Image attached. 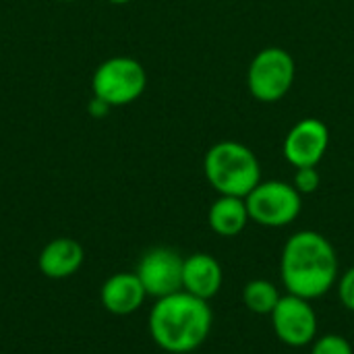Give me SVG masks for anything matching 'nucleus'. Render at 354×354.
Returning <instances> with one entry per match:
<instances>
[{
    "mask_svg": "<svg viewBox=\"0 0 354 354\" xmlns=\"http://www.w3.org/2000/svg\"><path fill=\"white\" fill-rule=\"evenodd\" d=\"M340 259L328 236L317 230H299L282 247L280 278L290 295L315 301L338 282Z\"/></svg>",
    "mask_w": 354,
    "mask_h": 354,
    "instance_id": "obj_1",
    "label": "nucleus"
},
{
    "mask_svg": "<svg viewBox=\"0 0 354 354\" xmlns=\"http://www.w3.org/2000/svg\"><path fill=\"white\" fill-rule=\"evenodd\" d=\"M214 326L209 301L193 297L185 290L156 299L147 330L156 346L164 353L189 354L205 344Z\"/></svg>",
    "mask_w": 354,
    "mask_h": 354,
    "instance_id": "obj_2",
    "label": "nucleus"
},
{
    "mask_svg": "<svg viewBox=\"0 0 354 354\" xmlns=\"http://www.w3.org/2000/svg\"><path fill=\"white\" fill-rule=\"evenodd\" d=\"M203 174L218 195L247 197L261 183V164L245 143L218 141L203 158Z\"/></svg>",
    "mask_w": 354,
    "mask_h": 354,
    "instance_id": "obj_3",
    "label": "nucleus"
},
{
    "mask_svg": "<svg viewBox=\"0 0 354 354\" xmlns=\"http://www.w3.org/2000/svg\"><path fill=\"white\" fill-rule=\"evenodd\" d=\"M295 77L297 64L288 50L268 46L253 56L247 68V87L257 102L274 104L292 89Z\"/></svg>",
    "mask_w": 354,
    "mask_h": 354,
    "instance_id": "obj_4",
    "label": "nucleus"
},
{
    "mask_svg": "<svg viewBox=\"0 0 354 354\" xmlns=\"http://www.w3.org/2000/svg\"><path fill=\"white\" fill-rule=\"evenodd\" d=\"M147 87V73L143 64L131 56H112L104 60L93 77V95L110 104L112 108L129 106L137 102Z\"/></svg>",
    "mask_w": 354,
    "mask_h": 354,
    "instance_id": "obj_5",
    "label": "nucleus"
},
{
    "mask_svg": "<svg viewBox=\"0 0 354 354\" xmlns=\"http://www.w3.org/2000/svg\"><path fill=\"white\" fill-rule=\"evenodd\" d=\"M245 201L251 222L263 228H284L303 212V195L286 180H261Z\"/></svg>",
    "mask_w": 354,
    "mask_h": 354,
    "instance_id": "obj_6",
    "label": "nucleus"
},
{
    "mask_svg": "<svg viewBox=\"0 0 354 354\" xmlns=\"http://www.w3.org/2000/svg\"><path fill=\"white\" fill-rule=\"evenodd\" d=\"M276 338L290 348L311 346L317 338L319 322L311 301L297 295H282L270 315Z\"/></svg>",
    "mask_w": 354,
    "mask_h": 354,
    "instance_id": "obj_7",
    "label": "nucleus"
},
{
    "mask_svg": "<svg viewBox=\"0 0 354 354\" xmlns=\"http://www.w3.org/2000/svg\"><path fill=\"white\" fill-rule=\"evenodd\" d=\"M183 263L185 257L178 251L170 247H153L141 255L135 274L147 297L164 299L183 290Z\"/></svg>",
    "mask_w": 354,
    "mask_h": 354,
    "instance_id": "obj_8",
    "label": "nucleus"
},
{
    "mask_svg": "<svg viewBox=\"0 0 354 354\" xmlns=\"http://www.w3.org/2000/svg\"><path fill=\"white\" fill-rule=\"evenodd\" d=\"M330 147V129L319 118H303L299 120L284 137L282 153L290 166L307 168V166H319L324 156Z\"/></svg>",
    "mask_w": 354,
    "mask_h": 354,
    "instance_id": "obj_9",
    "label": "nucleus"
},
{
    "mask_svg": "<svg viewBox=\"0 0 354 354\" xmlns=\"http://www.w3.org/2000/svg\"><path fill=\"white\" fill-rule=\"evenodd\" d=\"M224 284L222 263L209 253H193L183 263V290L203 301L214 299Z\"/></svg>",
    "mask_w": 354,
    "mask_h": 354,
    "instance_id": "obj_10",
    "label": "nucleus"
},
{
    "mask_svg": "<svg viewBox=\"0 0 354 354\" xmlns=\"http://www.w3.org/2000/svg\"><path fill=\"white\" fill-rule=\"evenodd\" d=\"M145 299L147 292L135 272H118L110 276L100 290V301L112 315H131L143 307Z\"/></svg>",
    "mask_w": 354,
    "mask_h": 354,
    "instance_id": "obj_11",
    "label": "nucleus"
},
{
    "mask_svg": "<svg viewBox=\"0 0 354 354\" xmlns=\"http://www.w3.org/2000/svg\"><path fill=\"white\" fill-rule=\"evenodd\" d=\"M83 261L85 251L81 243L68 236H58L41 249L37 257V268L50 280H64L75 276L81 270Z\"/></svg>",
    "mask_w": 354,
    "mask_h": 354,
    "instance_id": "obj_12",
    "label": "nucleus"
},
{
    "mask_svg": "<svg viewBox=\"0 0 354 354\" xmlns=\"http://www.w3.org/2000/svg\"><path fill=\"white\" fill-rule=\"evenodd\" d=\"M249 222L251 218H249L245 197L218 195V199L209 205L207 224L218 236H224V239L239 236L247 228Z\"/></svg>",
    "mask_w": 354,
    "mask_h": 354,
    "instance_id": "obj_13",
    "label": "nucleus"
},
{
    "mask_svg": "<svg viewBox=\"0 0 354 354\" xmlns=\"http://www.w3.org/2000/svg\"><path fill=\"white\" fill-rule=\"evenodd\" d=\"M282 299L278 286L266 278L249 280L243 288V305L255 315H272L278 301Z\"/></svg>",
    "mask_w": 354,
    "mask_h": 354,
    "instance_id": "obj_14",
    "label": "nucleus"
},
{
    "mask_svg": "<svg viewBox=\"0 0 354 354\" xmlns=\"http://www.w3.org/2000/svg\"><path fill=\"white\" fill-rule=\"evenodd\" d=\"M311 354H354V348L340 334H324L311 344Z\"/></svg>",
    "mask_w": 354,
    "mask_h": 354,
    "instance_id": "obj_15",
    "label": "nucleus"
},
{
    "mask_svg": "<svg viewBox=\"0 0 354 354\" xmlns=\"http://www.w3.org/2000/svg\"><path fill=\"white\" fill-rule=\"evenodd\" d=\"M295 189L301 195H311L319 189L322 185V174L317 170V166H307V168H297L295 170V178H292Z\"/></svg>",
    "mask_w": 354,
    "mask_h": 354,
    "instance_id": "obj_16",
    "label": "nucleus"
},
{
    "mask_svg": "<svg viewBox=\"0 0 354 354\" xmlns=\"http://www.w3.org/2000/svg\"><path fill=\"white\" fill-rule=\"evenodd\" d=\"M336 288H338V299L342 307L354 313V266L338 276Z\"/></svg>",
    "mask_w": 354,
    "mask_h": 354,
    "instance_id": "obj_17",
    "label": "nucleus"
},
{
    "mask_svg": "<svg viewBox=\"0 0 354 354\" xmlns=\"http://www.w3.org/2000/svg\"><path fill=\"white\" fill-rule=\"evenodd\" d=\"M112 110V106L110 104H106L104 100H100V97H91L89 100V104H87V112H89V116H93V118H104V116H108V112Z\"/></svg>",
    "mask_w": 354,
    "mask_h": 354,
    "instance_id": "obj_18",
    "label": "nucleus"
},
{
    "mask_svg": "<svg viewBox=\"0 0 354 354\" xmlns=\"http://www.w3.org/2000/svg\"><path fill=\"white\" fill-rule=\"evenodd\" d=\"M110 4H129L131 0H108Z\"/></svg>",
    "mask_w": 354,
    "mask_h": 354,
    "instance_id": "obj_19",
    "label": "nucleus"
},
{
    "mask_svg": "<svg viewBox=\"0 0 354 354\" xmlns=\"http://www.w3.org/2000/svg\"><path fill=\"white\" fill-rule=\"evenodd\" d=\"M64 2H68V0H64Z\"/></svg>",
    "mask_w": 354,
    "mask_h": 354,
    "instance_id": "obj_20",
    "label": "nucleus"
}]
</instances>
